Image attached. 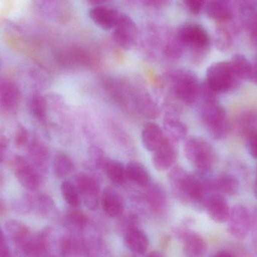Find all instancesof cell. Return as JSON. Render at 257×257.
Listing matches in <instances>:
<instances>
[{
	"instance_id": "6da1fadb",
	"label": "cell",
	"mask_w": 257,
	"mask_h": 257,
	"mask_svg": "<svg viewBox=\"0 0 257 257\" xmlns=\"http://www.w3.org/2000/svg\"><path fill=\"white\" fill-rule=\"evenodd\" d=\"M208 175H194L189 173L181 166H175L169 170L168 178L172 192L178 199L202 208L206 195L214 191L211 187V178Z\"/></svg>"
},
{
	"instance_id": "7a4b0ae2",
	"label": "cell",
	"mask_w": 257,
	"mask_h": 257,
	"mask_svg": "<svg viewBox=\"0 0 257 257\" xmlns=\"http://www.w3.org/2000/svg\"><path fill=\"white\" fill-rule=\"evenodd\" d=\"M178 39L194 63H200L208 54L211 39L205 27L194 22L184 23L177 33Z\"/></svg>"
},
{
	"instance_id": "3957f363",
	"label": "cell",
	"mask_w": 257,
	"mask_h": 257,
	"mask_svg": "<svg viewBox=\"0 0 257 257\" xmlns=\"http://www.w3.org/2000/svg\"><path fill=\"white\" fill-rule=\"evenodd\" d=\"M174 94L181 102L193 105L199 99L201 83L196 74L190 69H175L166 74Z\"/></svg>"
},
{
	"instance_id": "277c9868",
	"label": "cell",
	"mask_w": 257,
	"mask_h": 257,
	"mask_svg": "<svg viewBox=\"0 0 257 257\" xmlns=\"http://www.w3.org/2000/svg\"><path fill=\"white\" fill-rule=\"evenodd\" d=\"M184 155L198 174L208 175L216 161L214 148L205 139L198 136H190L186 139Z\"/></svg>"
},
{
	"instance_id": "5b68a950",
	"label": "cell",
	"mask_w": 257,
	"mask_h": 257,
	"mask_svg": "<svg viewBox=\"0 0 257 257\" xmlns=\"http://www.w3.org/2000/svg\"><path fill=\"white\" fill-rule=\"evenodd\" d=\"M201 120L208 133L215 139H223L229 130L226 110L215 99L201 100L199 107Z\"/></svg>"
},
{
	"instance_id": "8992f818",
	"label": "cell",
	"mask_w": 257,
	"mask_h": 257,
	"mask_svg": "<svg viewBox=\"0 0 257 257\" xmlns=\"http://www.w3.org/2000/svg\"><path fill=\"white\" fill-rule=\"evenodd\" d=\"M205 81L217 94L233 91L241 84L235 77L229 61L211 64L207 69Z\"/></svg>"
},
{
	"instance_id": "52a82bcc",
	"label": "cell",
	"mask_w": 257,
	"mask_h": 257,
	"mask_svg": "<svg viewBox=\"0 0 257 257\" xmlns=\"http://www.w3.org/2000/svg\"><path fill=\"white\" fill-rule=\"evenodd\" d=\"M75 184L85 206L90 211L97 209L102 193L97 178L90 174L80 173L75 178Z\"/></svg>"
},
{
	"instance_id": "ba28073f",
	"label": "cell",
	"mask_w": 257,
	"mask_h": 257,
	"mask_svg": "<svg viewBox=\"0 0 257 257\" xmlns=\"http://www.w3.org/2000/svg\"><path fill=\"white\" fill-rule=\"evenodd\" d=\"M17 179L20 184L29 190H36L40 187L42 180L39 172L28 159L17 156L11 163Z\"/></svg>"
},
{
	"instance_id": "9c48e42d",
	"label": "cell",
	"mask_w": 257,
	"mask_h": 257,
	"mask_svg": "<svg viewBox=\"0 0 257 257\" xmlns=\"http://www.w3.org/2000/svg\"><path fill=\"white\" fill-rule=\"evenodd\" d=\"M246 175L247 173L245 169L241 166H240L238 172L228 171L222 172L214 178H211V187L214 191L223 196H235L238 194L241 190V180L243 178L240 176L246 178Z\"/></svg>"
},
{
	"instance_id": "30bf717a",
	"label": "cell",
	"mask_w": 257,
	"mask_h": 257,
	"mask_svg": "<svg viewBox=\"0 0 257 257\" xmlns=\"http://www.w3.org/2000/svg\"><path fill=\"white\" fill-rule=\"evenodd\" d=\"M113 30V39L122 49L128 51L136 45L139 30L136 22L127 15L120 14L118 22Z\"/></svg>"
},
{
	"instance_id": "8fae6325",
	"label": "cell",
	"mask_w": 257,
	"mask_h": 257,
	"mask_svg": "<svg viewBox=\"0 0 257 257\" xmlns=\"http://www.w3.org/2000/svg\"><path fill=\"white\" fill-rule=\"evenodd\" d=\"M5 228L8 237L15 245L17 254L24 256L31 246L35 233L26 225L15 220L6 222Z\"/></svg>"
},
{
	"instance_id": "7c38bea8",
	"label": "cell",
	"mask_w": 257,
	"mask_h": 257,
	"mask_svg": "<svg viewBox=\"0 0 257 257\" xmlns=\"http://www.w3.org/2000/svg\"><path fill=\"white\" fill-rule=\"evenodd\" d=\"M228 222L229 234L237 239L247 238L251 229V215L247 208L242 205H236L231 208Z\"/></svg>"
},
{
	"instance_id": "4fadbf2b",
	"label": "cell",
	"mask_w": 257,
	"mask_h": 257,
	"mask_svg": "<svg viewBox=\"0 0 257 257\" xmlns=\"http://www.w3.org/2000/svg\"><path fill=\"white\" fill-rule=\"evenodd\" d=\"M202 208L205 210L210 218L217 223L227 222L231 208L226 197L215 191H211L206 195Z\"/></svg>"
},
{
	"instance_id": "5bb4252c",
	"label": "cell",
	"mask_w": 257,
	"mask_h": 257,
	"mask_svg": "<svg viewBox=\"0 0 257 257\" xmlns=\"http://www.w3.org/2000/svg\"><path fill=\"white\" fill-rule=\"evenodd\" d=\"M178 235L186 256L203 257L206 254L208 244L200 234L190 229H183L178 232Z\"/></svg>"
},
{
	"instance_id": "9a60e30c",
	"label": "cell",
	"mask_w": 257,
	"mask_h": 257,
	"mask_svg": "<svg viewBox=\"0 0 257 257\" xmlns=\"http://www.w3.org/2000/svg\"><path fill=\"white\" fill-rule=\"evenodd\" d=\"M100 204L105 214L110 217H120L124 211V201L113 187H106L101 193Z\"/></svg>"
},
{
	"instance_id": "2e32d148",
	"label": "cell",
	"mask_w": 257,
	"mask_h": 257,
	"mask_svg": "<svg viewBox=\"0 0 257 257\" xmlns=\"http://www.w3.org/2000/svg\"><path fill=\"white\" fill-rule=\"evenodd\" d=\"M153 153V166L159 172L170 170L175 166L178 154L173 142L169 139L159 149Z\"/></svg>"
},
{
	"instance_id": "e0dca14e",
	"label": "cell",
	"mask_w": 257,
	"mask_h": 257,
	"mask_svg": "<svg viewBox=\"0 0 257 257\" xmlns=\"http://www.w3.org/2000/svg\"><path fill=\"white\" fill-rule=\"evenodd\" d=\"M120 12L116 9H111L105 6H93L89 16L90 20L99 28L104 30H110L114 28L118 22Z\"/></svg>"
},
{
	"instance_id": "ac0fdd59",
	"label": "cell",
	"mask_w": 257,
	"mask_h": 257,
	"mask_svg": "<svg viewBox=\"0 0 257 257\" xmlns=\"http://www.w3.org/2000/svg\"><path fill=\"white\" fill-rule=\"evenodd\" d=\"M21 93L15 83L10 80H0V109L12 112L19 105Z\"/></svg>"
},
{
	"instance_id": "d6986e66",
	"label": "cell",
	"mask_w": 257,
	"mask_h": 257,
	"mask_svg": "<svg viewBox=\"0 0 257 257\" xmlns=\"http://www.w3.org/2000/svg\"><path fill=\"white\" fill-rule=\"evenodd\" d=\"M168 111L163 118V130L166 137L173 143L184 140L188 133L187 126L178 118L176 113L172 111L171 107Z\"/></svg>"
},
{
	"instance_id": "ffe728a7",
	"label": "cell",
	"mask_w": 257,
	"mask_h": 257,
	"mask_svg": "<svg viewBox=\"0 0 257 257\" xmlns=\"http://www.w3.org/2000/svg\"><path fill=\"white\" fill-rule=\"evenodd\" d=\"M141 137L144 148L152 153L159 149L169 139L164 130L153 122L147 123L144 126Z\"/></svg>"
},
{
	"instance_id": "44dd1931",
	"label": "cell",
	"mask_w": 257,
	"mask_h": 257,
	"mask_svg": "<svg viewBox=\"0 0 257 257\" xmlns=\"http://www.w3.org/2000/svg\"><path fill=\"white\" fill-rule=\"evenodd\" d=\"M126 247L138 255H145L149 247V239L145 232L133 227L126 232L124 238Z\"/></svg>"
},
{
	"instance_id": "7402d4cb",
	"label": "cell",
	"mask_w": 257,
	"mask_h": 257,
	"mask_svg": "<svg viewBox=\"0 0 257 257\" xmlns=\"http://www.w3.org/2000/svg\"><path fill=\"white\" fill-rule=\"evenodd\" d=\"M101 169L104 171L108 179L116 185H123L127 181L126 166L121 162L105 157Z\"/></svg>"
},
{
	"instance_id": "603a6c76",
	"label": "cell",
	"mask_w": 257,
	"mask_h": 257,
	"mask_svg": "<svg viewBox=\"0 0 257 257\" xmlns=\"http://www.w3.org/2000/svg\"><path fill=\"white\" fill-rule=\"evenodd\" d=\"M29 157L34 167L42 172L46 171L49 160V152L47 147L38 139L30 142L28 148Z\"/></svg>"
},
{
	"instance_id": "cb8c5ba5",
	"label": "cell",
	"mask_w": 257,
	"mask_h": 257,
	"mask_svg": "<svg viewBox=\"0 0 257 257\" xmlns=\"http://www.w3.org/2000/svg\"><path fill=\"white\" fill-rule=\"evenodd\" d=\"M145 190V199L153 211L160 212L164 209L167 202L166 191L160 184L150 183Z\"/></svg>"
},
{
	"instance_id": "d4e9b609",
	"label": "cell",
	"mask_w": 257,
	"mask_h": 257,
	"mask_svg": "<svg viewBox=\"0 0 257 257\" xmlns=\"http://www.w3.org/2000/svg\"><path fill=\"white\" fill-rule=\"evenodd\" d=\"M235 128L239 134L245 137L249 133L257 130V109L247 108L237 115Z\"/></svg>"
},
{
	"instance_id": "484cf974",
	"label": "cell",
	"mask_w": 257,
	"mask_h": 257,
	"mask_svg": "<svg viewBox=\"0 0 257 257\" xmlns=\"http://www.w3.org/2000/svg\"><path fill=\"white\" fill-rule=\"evenodd\" d=\"M126 171L127 180L140 187H147L151 183L149 172L139 162H128L126 166Z\"/></svg>"
},
{
	"instance_id": "4316f807",
	"label": "cell",
	"mask_w": 257,
	"mask_h": 257,
	"mask_svg": "<svg viewBox=\"0 0 257 257\" xmlns=\"http://www.w3.org/2000/svg\"><path fill=\"white\" fill-rule=\"evenodd\" d=\"M231 66L237 79L242 83L250 80L252 75V63L243 54H235L231 59Z\"/></svg>"
},
{
	"instance_id": "83f0119b",
	"label": "cell",
	"mask_w": 257,
	"mask_h": 257,
	"mask_svg": "<svg viewBox=\"0 0 257 257\" xmlns=\"http://www.w3.org/2000/svg\"><path fill=\"white\" fill-rule=\"evenodd\" d=\"M228 4L220 0H211L206 6L207 15L215 21H229L232 18V13Z\"/></svg>"
},
{
	"instance_id": "f1b7e54d",
	"label": "cell",
	"mask_w": 257,
	"mask_h": 257,
	"mask_svg": "<svg viewBox=\"0 0 257 257\" xmlns=\"http://www.w3.org/2000/svg\"><path fill=\"white\" fill-rule=\"evenodd\" d=\"M54 175L59 178H64L71 175L74 169V163L69 154L59 152L54 157L53 164Z\"/></svg>"
},
{
	"instance_id": "f546056e",
	"label": "cell",
	"mask_w": 257,
	"mask_h": 257,
	"mask_svg": "<svg viewBox=\"0 0 257 257\" xmlns=\"http://www.w3.org/2000/svg\"><path fill=\"white\" fill-rule=\"evenodd\" d=\"M62 196L68 205L73 208H78L81 199L76 185L70 181H64L60 186Z\"/></svg>"
},
{
	"instance_id": "4dcf8cb0",
	"label": "cell",
	"mask_w": 257,
	"mask_h": 257,
	"mask_svg": "<svg viewBox=\"0 0 257 257\" xmlns=\"http://www.w3.org/2000/svg\"><path fill=\"white\" fill-rule=\"evenodd\" d=\"M138 108L142 115L149 118H156L160 114L157 104L148 93H142L138 98Z\"/></svg>"
},
{
	"instance_id": "1f68e13d",
	"label": "cell",
	"mask_w": 257,
	"mask_h": 257,
	"mask_svg": "<svg viewBox=\"0 0 257 257\" xmlns=\"http://www.w3.org/2000/svg\"><path fill=\"white\" fill-rule=\"evenodd\" d=\"M32 114L41 122H45L47 117V101L42 95L35 93L30 101Z\"/></svg>"
},
{
	"instance_id": "d6a6232c",
	"label": "cell",
	"mask_w": 257,
	"mask_h": 257,
	"mask_svg": "<svg viewBox=\"0 0 257 257\" xmlns=\"http://www.w3.org/2000/svg\"><path fill=\"white\" fill-rule=\"evenodd\" d=\"M54 202L51 197L46 194L40 195L37 197H33V209L37 211L42 216H50L54 210Z\"/></svg>"
},
{
	"instance_id": "836d02e7",
	"label": "cell",
	"mask_w": 257,
	"mask_h": 257,
	"mask_svg": "<svg viewBox=\"0 0 257 257\" xmlns=\"http://www.w3.org/2000/svg\"><path fill=\"white\" fill-rule=\"evenodd\" d=\"M71 208L66 214V223L74 229H81L85 227L88 221L86 214L78 210V208Z\"/></svg>"
},
{
	"instance_id": "e575fe53",
	"label": "cell",
	"mask_w": 257,
	"mask_h": 257,
	"mask_svg": "<svg viewBox=\"0 0 257 257\" xmlns=\"http://www.w3.org/2000/svg\"><path fill=\"white\" fill-rule=\"evenodd\" d=\"M214 44L219 51L221 52H226L232 47V36L226 29L222 27L218 28L216 30L215 36H214Z\"/></svg>"
},
{
	"instance_id": "d590c367",
	"label": "cell",
	"mask_w": 257,
	"mask_h": 257,
	"mask_svg": "<svg viewBox=\"0 0 257 257\" xmlns=\"http://www.w3.org/2000/svg\"><path fill=\"white\" fill-rule=\"evenodd\" d=\"M13 208L15 211L20 214H25L30 212L33 210V196L24 194L14 202Z\"/></svg>"
},
{
	"instance_id": "8d00e7d4",
	"label": "cell",
	"mask_w": 257,
	"mask_h": 257,
	"mask_svg": "<svg viewBox=\"0 0 257 257\" xmlns=\"http://www.w3.org/2000/svg\"><path fill=\"white\" fill-rule=\"evenodd\" d=\"M88 156L90 161L94 166L101 168L102 162L105 160V156L104 151L98 146H91L88 149Z\"/></svg>"
},
{
	"instance_id": "74e56055",
	"label": "cell",
	"mask_w": 257,
	"mask_h": 257,
	"mask_svg": "<svg viewBox=\"0 0 257 257\" xmlns=\"http://www.w3.org/2000/svg\"><path fill=\"white\" fill-rule=\"evenodd\" d=\"M248 28L250 41L253 46L257 48V12L249 15Z\"/></svg>"
},
{
	"instance_id": "f35d334b",
	"label": "cell",
	"mask_w": 257,
	"mask_h": 257,
	"mask_svg": "<svg viewBox=\"0 0 257 257\" xmlns=\"http://www.w3.org/2000/svg\"><path fill=\"white\" fill-rule=\"evenodd\" d=\"M245 139L249 154L253 158L257 159V130L249 133Z\"/></svg>"
},
{
	"instance_id": "ab89813d",
	"label": "cell",
	"mask_w": 257,
	"mask_h": 257,
	"mask_svg": "<svg viewBox=\"0 0 257 257\" xmlns=\"http://www.w3.org/2000/svg\"><path fill=\"white\" fill-rule=\"evenodd\" d=\"M190 12L193 15H198L200 13L206 0H182Z\"/></svg>"
},
{
	"instance_id": "60d3db41",
	"label": "cell",
	"mask_w": 257,
	"mask_h": 257,
	"mask_svg": "<svg viewBox=\"0 0 257 257\" xmlns=\"http://www.w3.org/2000/svg\"><path fill=\"white\" fill-rule=\"evenodd\" d=\"M250 215H251L250 232H251L252 244L257 255V205L252 210Z\"/></svg>"
},
{
	"instance_id": "b9f144b4",
	"label": "cell",
	"mask_w": 257,
	"mask_h": 257,
	"mask_svg": "<svg viewBox=\"0 0 257 257\" xmlns=\"http://www.w3.org/2000/svg\"><path fill=\"white\" fill-rule=\"evenodd\" d=\"M29 134L27 128L20 126L15 136V144L18 148L25 146L28 143Z\"/></svg>"
},
{
	"instance_id": "7bdbcfd3",
	"label": "cell",
	"mask_w": 257,
	"mask_h": 257,
	"mask_svg": "<svg viewBox=\"0 0 257 257\" xmlns=\"http://www.w3.org/2000/svg\"><path fill=\"white\" fill-rule=\"evenodd\" d=\"M9 246L3 229L0 226V257H9Z\"/></svg>"
},
{
	"instance_id": "ee69618b",
	"label": "cell",
	"mask_w": 257,
	"mask_h": 257,
	"mask_svg": "<svg viewBox=\"0 0 257 257\" xmlns=\"http://www.w3.org/2000/svg\"><path fill=\"white\" fill-rule=\"evenodd\" d=\"M8 145H9V142L6 138H0V163L4 160L5 153L7 149Z\"/></svg>"
},
{
	"instance_id": "f6af8a7d",
	"label": "cell",
	"mask_w": 257,
	"mask_h": 257,
	"mask_svg": "<svg viewBox=\"0 0 257 257\" xmlns=\"http://www.w3.org/2000/svg\"><path fill=\"white\" fill-rule=\"evenodd\" d=\"M148 6L154 8L163 7L169 3V0H144Z\"/></svg>"
},
{
	"instance_id": "bcb514c9",
	"label": "cell",
	"mask_w": 257,
	"mask_h": 257,
	"mask_svg": "<svg viewBox=\"0 0 257 257\" xmlns=\"http://www.w3.org/2000/svg\"><path fill=\"white\" fill-rule=\"evenodd\" d=\"M250 80L257 84V54L255 56L253 63H252V75Z\"/></svg>"
},
{
	"instance_id": "7dc6e473",
	"label": "cell",
	"mask_w": 257,
	"mask_h": 257,
	"mask_svg": "<svg viewBox=\"0 0 257 257\" xmlns=\"http://www.w3.org/2000/svg\"><path fill=\"white\" fill-rule=\"evenodd\" d=\"M211 257H235L230 252L227 251V250H221L219 251L216 252Z\"/></svg>"
},
{
	"instance_id": "c3c4849f",
	"label": "cell",
	"mask_w": 257,
	"mask_h": 257,
	"mask_svg": "<svg viewBox=\"0 0 257 257\" xmlns=\"http://www.w3.org/2000/svg\"><path fill=\"white\" fill-rule=\"evenodd\" d=\"M90 5L93 6H103L105 3H108L110 0H87Z\"/></svg>"
},
{
	"instance_id": "681fc988",
	"label": "cell",
	"mask_w": 257,
	"mask_h": 257,
	"mask_svg": "<svg viewBox=\"0 0 257 257\" xmlns=\"http://www.w3.org/2000/svg\"><path fill=\"white\" fill-rule=\"evenodd\" d=\"M6 214V207L4 202L0 199V217H3Z\"/></svg>"
},
{
	"instance_id": "f907efd6",
	"label": "cell",
	"mask_w": 257,
	"mask_h": 257,
	"mask_svg": "<svg viewBox=\"0 0 257 257\" xmlns=\"http://www.w3.org/2000/svg\"><path fill=\"white\" fill-rule=\"evenodd\" d=\"M146 257H163V256L160 252L155 250V251H152L148 253Z\"/></svg>"
},
{
	"instance_id": "816d5d0a",
	"label": "cell",
	"mask_w": 257,
	"mask_h": 257,
	"mask_svg": "<svg viewBox=\"0 0 257 257\" xmlns=\"http://www.w3.org/2000/svg\"><path fill=\"white\" fill-rule=\"evenodd\" d=\"M255 181H257V172H256V179H255Z\"/></svg>"
}]
</instances>
